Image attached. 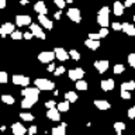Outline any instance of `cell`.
Here are the masks:
<instances>
[{
    "label": "cell",
    "mask_w": 135,
    "mask_h": 135,
    "mask_svg": "<svg viewBox=\"0 0 135 135\" xmlns=\"http://www.w3.org/2000/svg\"><path fill=\"white\" fill-rule=\"evenodd\" d=\"M108 16H110V8L107 6L101 7L99 10V13H97V23H99L100 27H108L110 24Z\"/></svg>",
    "instance_id": "6da1fadb"
},
{
    "label": "cell",
    "mask_w": 135,
    "mask_h": 135,
    "mask_svg": "<svg viewBox=\"0 0 135 135\" xmlns=\"http://www.w3.org/2000/svg\"><path fill=\"white\" fill-rule=\"evenodd\" d=\"M34 84L40 89V90H54L55 84L54 82H51L49 79H35L34 80Z\"/></svg>",
    "instance_id": "7a4b0ae2"
},
{
    "label": "cell",
    "mask_w": 135,
    "mask_h": 135,
    "mask_svg": "<svg viewBox=\"0 0 135 135\" xmlns=\"http://www.w3.org/2000/svg\"><path fill=\"white\" fill-rule=\"evenodd\" d=\"M55 58H56L55 51H44V52L38 54V61L41 63H51Z\"/></svg>",
    "instance_id": "3957f363"
},
{
    "label": "cell",
    "mask_w": 135,
    "mask_h": 135,
    "mask_svg": "<svg viewBox=\"0 0 135 135\" xmlns=\"http://www.w3.org/2000/svg\"><path fill=\"white\" fill-rule=\"evenodd\" d=\"M11 82L17 84V86H28L30 84V78H27V76H23V75H13L11 76Z\"/></svg>",
    "instance_id": "277c9868"
},
{
    "label": "cell",
    "mask_w": 135,
    "mask_h": 135,
    "mask_svg": "<svg viewBox=\"0 0 135 135\" xmlns=\"http://www.w3.org/2000/svg\"><path fill=\"white\" fill-rule=\"evenodd\" d=\"M68 76H69V79H70V80H73V82H78V80L83 79V76H84V70L82 69V68L70 69L69 72H68Z\"/></svg>",
    "instance_id": "5b68a950"
},
{
    "label": "cell",
    "mask_w": 135,
    "mask_h": 135,
    "mask_svg": "<svg viewBox=\"0 0 135 135\" xmlns=\"http://www.w3.org/2000/svg\"><path fill=\"white\" fill-rule=\"evenodd\" d=\"M66 14H68V18L72 20L73 23H80L82 21V14H80V10L79 8H69V10L66 11Z\"/></svg>",
    "instance_id": "8992f818"
},
{
    "label": "cell",
    "mask_w": 135,
    "mask_h": 135,
    "mask_svg": "<svg viewBox=\"0 0 135 135\" xmlns=\"http://www.w3.org/2000/svg\"><path fill=\"white\" fill-rule=\"evenodd\" d=\"M40 89H38L37 86L35 87H27L25 86L23 90H21V96L25 97V96H31V97H40Z\"/></svg>",
    "instance_id": "52a82bcc"
},
{
    "label": "cell",
    "mask_w": 135,
    "mask_h": 135,
    "mask_svg": "<svg viewBox=\"0 0 135 135\" xmlns=\"http://www.w3.org/2000/svg\"><path fill=\"white\" fill-rule=\"evenodd\" d=\"M37 101H38V97L25 96V97H23V101H21V107L23 108H31Z\"/></svg>",
    "instance_id": "ba28073f"
},
{
    "label": "cell",
    "mask_w": 135,
    "mask_h": 135,
    "mask_svg": "<svg viewBox=\"0 0 135 135\" xmlns=\"http://www.w3.org/2000/svg\"><path fill=\"white\" fill-rule=\"evenodd\" d=\"M46 117H48L51 121H59V120H61V111L58 110V107L48 108V111H46Z\"/></svg>",
    "instance_id": "9c48e42d"
},
{
    "label": "cell",
    "mask_w": 135,
    "mask_h": 135,
    "mask_svg": "<svg viewBox=\"0 0 135 135\" xmlns=\"http://www.w3.org/2000/svg\"><path fill=\"white\" fill-rule=\"evenodd\" d=\"M30 28H31V32H32L35 37L40 38V40H45V38H46L45 32L42 31V28H41L38 24H31V25H30Z\"/></svg>",
    "instance_id": "30bf717a"
},
{
    "label": "cell",
    "mask_w": 135,
    "mask_h": 135,
    "mask_svg": "<svg viewBox=\"0 0 135 135\" xmlns=\"http://www.w3.org/2000/svg\"><path fill=\"white\" fill-rule=\"evenodd\" d=\"M11 132L14 135H24L25 132H28V129H25V127L20 122H14L11 125Z\"/></svg>",
    "instance_id": "8fae6325"
},
{
    "label": "cell",
    "mask_w": 135,
    "mask_h": 135,
    "mask_svg": "<svg viewBox=\"0 0 135 135\" xmlns=\"http://www.w3.org/2000/svg\"><path fill=\"white\" fill-rule=\"evenodd\" d=\"M14 31H16V30H14V24H11V23H4L2 27H0V35H2V37H6L7 34H11Z\"/></svg>",
    "instance_id": "7c38bea8"
},
{
    "label": "cell",
    "mask_w": 135,
    "mask_h": 135,
    "mask_svg": "<svg viewBox=\"0 0 135 135\" xmlns=\"http://www.w3.org/2000/svg\"><path fill=\"white\" fill-rule=\"evenodd\" d=\"M108 66H110V63H108V61H96L94 62V68L97 69V72L99 73H104V72H107V69H108Z\"/></svg>",
    "instance_id": "4fadbf2b"
},
{
    "label": "cell",
    "mask_w": 135,
    "mask_h": 135,
    "mask_svg": "<svg viewBox=\"0 0 135 135\" xmlns=\"http://www.w3.org/2000/svg\"><path fill=\"white\" fill-rule=\"evenodd\" d=\"M55 55H56V59H58V61H61V62L68 61V58L70 56L65 49L61 48V46H59V48H55Z\"/></svg>",
    "instance_id": "5bb4252c"
},
{
    "label": "cell",
    "mask_w": 135,
    "mask_h": 135,
    "mask_svg": "<svg viewBox=\"0 0 135 135\" xmlns=\"http://www.w3.org/2000/svg\"><path fill=\"white\" fill-rule=\"evenodd\" d=\"M38 21L41 23L42 27H45L46 30H52L54 28V23L49 18H46L45 14H38Z\"/></svg>",
    "instance_id": "9a60e30c"
},
{
    "label": "cell",
    "mask_w": 135,
    "mask_h": 135,
    "mask_svg": "<svg viewBox=\"0 0 135 135\" xmlns=\"http://www.w3.org/2000/svg\"><path fill=\"white\" fill-rule=\"evenodd\" d=\"M114 86H115V83H114V80H113V79H104V80H101V83H100L101 90H104V91L113 90Z\"/></svg>",
    "instance_id": "2e32d148"
},
{
    "label": "cell",
    "mask_w": 135,
    "mask_h": 135,
    "mask_svg": "<svg viewBox=\"0 0 135 135\" xmlns=\"http://www.w3.org/2000/svg\"><path fill=\"white\" fill-rule=\"evenodd\" d=\"M16 24L18 27H23V25H31V17L30 16H17L16 17Z\"/></svg>",
    "instance_id": "e0dca14e"
},
{
    "label": "cell",
    "mask_w": 135,
    "mask_h": 135,
    "mask_svg": "<svg viewBox=\"0 0 135 135\" xmlns=\"http://www.w3.org/2000/svg\"><path fill=\"white\" fill-rule=\"evenodd\" d=\"M121 31H124L127 35H129V37H134L135 35V25L129 24V23H122V30Z\"/></svg>",
    "instance_id": "ac0fdd59"
},
{
    "label": "cell",
    "mask_w": 135,
    "mask_h": 135,
    "mask_svg": "<svg viewBox=\"0 0 135 135\" xmlns=\"http://www.w3.org/2000/svg\"><path fill=\"white\" fill-rule=\"evenodd\" d=\"M34 10H35L38 14H45V16H46V13H48V8H46L45 3L41 2V0L35 3V6H34Z\"/></svg>",
    "instance_id": "d6986e66"
},
{
    "label": "cell",
    "mask_w": 135,
    "mask_h": 135,
    "mask_svg": "<svg viewBox=\"0 0 135 135\" xmlns=\"http://www.w3.org/2000/svg\"><path fill=\"white\" fill-rule=\"evenodd\" d=\"M84 45H86L87 48H90L91 51H96V49H99V46H100V41L99 40H91V38H87V40L84 41Z\"/></svg>",
    "instance_id": "ffe728a7"
},
{
    "label": "cell",
    "mask_w": 135,
    "mask_h": 135,
    "mask_svg": "<svg viewBox=\"0 0 135 135\" xmlns=\"http://www.w3.org/2000/svg\"><path fill=\"white\" fill-rule=\"evenodd\" d=\"M94 105L99 110H101V111H105V110H110V103L107 100H94Z\"/></svg>",
    "instance_id": "44dd1931"
},
{
    "label": "cell",
    "mask_w": 135,
    "mask_h": 135,
    "mask_svg": "<svg viewBox=\"0 0 135 135\" xmlns=\"http://www.w3.org/2000/svg\"><path fill=\"white\" fill-rule=\"evenodd\" d=\"M124 4H122L121 2H114V6H113V13L115 16H122V13H124Z\"/></svg>",
    "instance_id": "7402d4cb"
},
{
    "label": "cell",
    "mask_w": 135,
    "mask_h": 135,
    "mask_svg": "<svg viewBox=\"0 0 135 135\" xmlns=\"http://www.w3.org/2000/svg\"><path fill=\"white\" fill-rule=\"evenodd\" d=\"M65 131H66V122H62L59 127H55L52 128V135H65Z\"/></svg>",
    "instance_id": "603a6c76"
},
{
    "label": "cell",
    "mask_w": 135,
    "mask_h": 135,
    "mask_svg": "<svg viewBox=\"0 0 135 135\" xmlns=\"http://www.w3.org/2000/svg\"><path fill=\"white\" fill-rule=\"evenodd\" d=\"M58 110L61 113H66V111H69V107H70V101L69 100H66V101H61V103H59L58 105Z\"/></svg>",
    "instance_id": "cb8c5ba5"
},
{
    "label": "cell",
    "mask_w": 135,
    "mask_h": 135,
    "mask_svg": "<svg viewBox=\"0 0 135 135\" xmlns=\"http://www.w3.org/2000/svg\"><path fill=\"white\" fill-rule=\"evenodd\" d=\"M65 100H69L70 103H76L78 101V94H76V91H66L65 93Z\"/></svg>",
    "instance_id": "d4e9b609"
},
{
    "label": "cell",
    "mask_w": 135,
    "mask_h": 135,
    "mask_svg": "<svg viewBox=\"0 0 135 135\" xmlns=\"http://www.w3.org/2000/svg\"><path fill=\"white\" fill-rule=\"evenodd\" d=\"M121 89L122 90H135V82L134 80H129V82H125L121 84Z\"/></svg>",
    "instance_id": "484cf974"
},
{
    "label": "cell",
    "mask_w": 135,
    "mask_h": 135,
    "mask_svg": "<svg viewBox=\"0 0 135 135\" xmlns=\"http://www.w3.org/2000/svg\"><path fill=\"white\" fill-rule=\"evenodd\" d=\"M76 83V89L78 90H82V91H84V90H87V82H84L83 79H80V80H78V82H75Z\"/></svg>",
    "instance_id": "4316f807"
},
{
    "label": "cell",
    "mask_w": 135,
    "mask_h": 135,
    "mask_svg": "<svg viewBox=\"0 0 135 135\" xmlns=\"http://www.w3.org/2000/svg\"><path fill=\"white\" fill-rule=\"evenodd\" d=\"M114 129H115V132H117L118 135H121V132L125 129V124H124V122H120V121H118V122H114Z\"/></svg>",
    "instance_id": "83f0119b"
},
{
    "label": "cell",
    "mask_w": 135,
    "mask_h": 135,
    "mask_svg": "<svg viewBox=\"0 0 135 135\" xmlns=\"http://www.w3.org/2000/svg\"><path fill=\"white\" fill-rule=\"evenodd\" d=\"M2 101L3 103H6V104H14V97L10 96V94H3L2 96Z\"/></svg>",
    "instance_id": "f1b7e54d"
},
{
    "label": "cell",
    "mask_w": 135,
    "mask_h": 135,
    "mask_svg": "<svg viewBox=\"0 0 135 135\" xmlns=\"http://www.w3.org/2000/svg\"><path fill=\"white\" fill-rule=\"evenodd\" d=\"M124 70H125V66L121 65V63H117V65L113 68V72H114L115 75H120V73H122Z\"/></svg>",
    "instance_id": "f546056e"
},
{
    "label": "cell",
    "mask_w": 135,
    "mask_h": 135,
    "mask_svg": "<svg viewBox=\"0 0 135 135\" xmlns=\"http://www.w3.org/2000/svg\"><path fill=\"white\" fill-rule=\"evenodd\" d=\"M20 117L23 118L24 121H32L34 120V115H32V114H30V113H21Z\"/></svg>",
    "instance_id": "4dcf8cb0"
},
{
    "label": "cell",
    "mask_w": 135,
    "mask_h": 135,
    "mask_svg": "<svg viewBox=\"0 0 135 135\" xmlns=\"http://www.w3.org/2000/svg\"><path fill=\"white\" fill-rule=\"evenodd\" d=\"M69 55H70L72 59H75V61H79V59H80V54L76 49H70L69 51Z\"/></svg>",
    "instance_id": "1f68e13d"
},
{
    "label": "cell",
    "mask_w": 135,
    "mask_h": 135,
    "mask_svg": "<svg viewBox=\"0 0 135 135\" xmlns=\"http://www.w3.org/2000/svg\"><path fill=\"white\" fill-rule=\"evenodd\" d=\"M66 72V68L65 66H58L56 69H55V72H54V75L55 76H61V75H63Z\"/></svg>",
    "instance_id": "d6a6232c"
},
{
    "label": "cell",
    "mask_w": 135,
    "mask_h": 135,
    "mask_svg": "<svg viewBox=\"0 0 135 135\" xmlns=\"http://www.w3.org/2000/svg\"><path fill=\"white\" fill-rule=\"evenodd\" d=\"M10 35H11L13 40H16V41H18V40H21V38H24V34H21L20 31H14V32H11Z\"/></svg>",
    "instance_id": "836d02e7"
},
{
    "label": "cell",
    "mask_w": 135,
    "mask_h": 135,
    "mask_svg": "<svg viewBox=\"0 0 135 135\" xmlns=\"http://www.w3.org/2000/svg\"><path fill=\"white\" fill-rule=\"evenodd\" d=\"M121 97L124 100H129L132 96H131V91L129 90H122V89H121Z\"/></svg>",
    "instance_id": "e575fe53"
},
{
    "label": "cell",
    "mask_w": 135,
    "mask_h": 135,
    "mask_svg": "<svg viewBox=\"0 0 135 135\" xmlns=\"http://www.w3.org/2000/svg\"><path fill=\"white\" fill-rule=\"evenodd\" d=\"M128 63H129V66H132L135 69V54L134 52L128 55Z\"/></svg>",
    "instance_id": "d590c367"
},
{
    "label": "cell",
    "mask_w": 135,
    "mask_h": 135,
    "mask_svg": "<svg viewBox=\"0 0 135 135\" xmlns=\"http://www.w3.org/2000/svg\"><path fill=\"white\" fill-rule=\"evenodd\" d=\"M99 34H100L101 38H105V37L108 35V28H107V27H101L100 31H99Z\"/></svg>",
    "instance_id": "8d00e7d4"
},
{
    "label": "cell",
    "mask_w": 135,
    "mask_h": 135,
    "mask_svg": "<svg viewBox=\"0 0 135 135\" xmlns=\"http://www.w3.org/2000/svg\"><path fill=\"white\" fill-rule=\"evenodd\" d=\"M8 80V75L6 72H0V83H7Z\"/></svg>",
    "instance_id": "74e56055"
},
{
    "label": "cell",
    "mask_w": 135,
    "mask_h": 135,
    "mask_svg": "<svg viewBox=\"0 0 135 135\" xmlns=\"http://www.w3.org/2000/svg\"><path fill=\"white\" fill-rule=\"evenodd\" d=\"M45 107H46V110H48V108H54V107H56V101H52V100L45 101Z\"/></svg>",
    "instance_id": "f35d334b"
},
{
    "label": "cell",
    "mask_w": 135,
    "mask_h": 135,
    "mask_svg": "<svg viewBox=\"0 0 135 135\" xmlns=\"http://www.w3.org/2000/svg\"><path fill=\"white\" fill-rule=\"evenodd\" d=\"M54 3L56 4L59 8H63V7L66 6V0H54Z\"/></svg>",
    "instance_id": "ab89813d"
},
{
    "label": "cell",
    "mask_w": 135,
    "mask_h": 135,
    "mask_svg": "<svg viewBox=\"0 0 135 135\" xmlns=\"http://www.w3.org/2000/svg\"><path fill=\"white\" fill-rule=\"evenodd\" d=\"M127 114H128V118H129V120H134V118H135V105H134V107H131Z\"/></svg>",
    "instance_id": "60d3db41"
},
{
    "label": "cell",
    "mask_w": 135,
    "mask_h": 135,
    "mask_svg": "<svg viewBox=\"0 0 135 135\" xmlns=\"http://www.w3.org/2000/svg\"><path fill=\"white\" fill-rule=\"evenodd\" d=\"M111 27H113L114 31H121V30H122V24H120V23H113Z\"/></svg>",
    "instance_id": "b9f144b4"
},
{
    "label": "cell",
    "mask_w": 135,
    "mask_h": 135,
    "mask_svg": "<svg viewBox=\"0 0 135 135\" xmlns=\"http://www.w3.org/2000/svg\"><path fill=\"white\" fill-rule=\"evenodd\" d=\"M37 127L35 125H31V127H30V128H28V135H35L37 134Z\"/></svg>",
    "instance_id": "7bdbcfd3"
},
{
    "label": "cell",
    "mask_w": 135,
    "mask_h": 135,
    "mask_svg": "<svg viewBox=\"0 0 135 135\" xmlns=\"http://www.w3.org/2000/svg\"><path fill=\"white\" fill-rule=\"evenodd\" d=\"M89 38H91V40H100V34L99 32H90L89 34Z\"/></svg>",
    "instance_id": "ee69618b"
},
{
    "label": "cell",
    "mask_w": 135,
    "mask_h": 135,
    "mask_svg": "<svg viewBox=\"0 0 135 135\" xmlns=\"http://www.w3.org/2000/svg\"><path fill=\"white\" fill-rule=\"evenodd\" d=\"M32 37H35V35H34V34H32V32H24V38H25V40H27V41H28V40H31Z\"/></svg>",
    "instance_id": "f6af8a7d"
},
{
    "label": "cell",
    "mask_w": 135,
    "mask_h": 135,
    "mask_svg": "<svg viewBox=\"0 0 135 135\" xmlns=\"http://www.w3.org/2000/svg\"><path fill=\"white\" fill-rule=\"evenodd\" d=\"M132 4H135V0H125L124 6H125V7H131Z\"/></svg>",
    "instance_id": "bcb514c9"
},
{
    "label": "cell",
    "mask_w": 135,
    "mask_h": 135,
    "mask_svg": "<svg viewBox=\"0 0 135 135\" xmlns=\"http://www.w3.org/2000/svg\"><path fill=\"white\" fill-rule=\"evenodd\" d=\"M46 69H48V72H55V69H56V66H55L54 63H49V66L46 68Z\"/></svg>",
    "instance_id": "7dc6e473"
},
{
    "label": "cell",
    "mask_w": 135,
    "mask_h": 135,
    "mask_svg": "<svg viewBox=\"0 0 135 135\" xmlns=\"http://www.w3.org/2000/svg\"><path fill=\"white\" fill-rule=\"evenodd\" d=\"M6 7V0H0V8Z\"/></svg>",
    "instance_id": "c3c4849f"
},
{
    "label": "cell",
    "mask_w": 135,
    "mask_h": 135,
    "mask_svg": "<svg viewBox=\"0 0 135 135\" xmlns=\"http://www.w3.org/2000/svg\"><path fill=\"white\" fill-rule=\"evenodd\" d=\"M55 18H56V20H59V18H61V11H58V13H55Z\"/></svg>",
    "instance_id": "681fc988"
},
{
    "label": "cell",
    "mask_w": 135,
    "mask_h": 135,
    "mask_svg": "<svg viewBox=\"0 0 135 135\" xmlns=\"http://www.w3.org/2000/svg\"><path fill=\"white\" fill-rule=\"evenodd\" d=\"M20 3H21V4H27L28 0H20Z\"/></svg>",
    "instance_id": "f907efd6"
},
{
    "label": "cell",
    "mask_w": 135,
    "mask_h": 135,
    "mask_svg": "<svg viewBox=\"0 0 135 135\" xmlns=\"http://www.w3.org/2000/svg\"><path fill=\"white\" fill-rule=\"evenodd\" d=\"M66 2H68V3H73L75 0H66Z\"/></svg>",
    "instance_id": "816d5d0a"
},
{
    "label": "cell",
    "mask_w": 135,
    "mask_h": 135,
    "mask_svg": "<svg viewBox=\"0 0 135 135\" xmlns=\"http://www.w3.org/2000/svg\"><path fill=\"white\" fill-rule=\"evenodd\" d=\"M134 23H135V16H134Z\"/></svg>",
    "instance_id": "f5cc1de1"
}]
</instances>
